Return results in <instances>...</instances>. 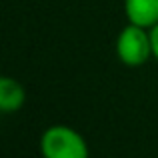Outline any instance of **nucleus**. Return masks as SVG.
<instances>
[{
	"label": "nucleus",
	"instance_id": "nucleus-1",
	"mask_svg": "<svg viewBox=\"0 0 158 158\" xmlns=\"http://www.w3.org/2000/svg\"><path fill=\"white\" fill-rule=\"evenodd\" d=\"M38 150L42 158H90L86 138L68 124H52L40 134Z\"/></svg>",
	"mask_w": 158,
	"mask_h": 158
},
{
	"label": "nucleus",
	"instance_id": "nucleus-5",
	"mask_svg": "<svg viewBox=\"0 0 158 158\" xmlns=\"http://www.w3.org/2000/svg\"><path fill=\"white\" fill-rule=\"evenodd\" d=\"M150 36H152V50H154V60H158V24L150 28Z\"/></svg>",
	"mask_w": 158,
	"mask_h": 158
},
{
	"label": "nucleus",
	"instance_id": "nucleus-2",
	"mask_svg": "<svg viewBox=\"0 0 158 158\" xmlns=\"http://www.w3.org/2000/svg\"><path fill=\"white\" fill-rule=\"evenodd\" d=\"M114 52L120 64L128 66V68L144 66L150 58H154L150 30L138 26V24L126 22V26H122V30L116 36Z\"/></svg>",
	"mask_w": 158,
	"mask_h": 158
},
{
	"label": "nucleus",
	"instance_id": "nucleus-4",
	"mask_svg": "<svg viewBox=\"0 0 158 158\" xmlns=\"http://www.w3.org/2000/svg\"><path fill=\"white\" fill-rule=\"evenodd\" d=\"M26 102V90L16 78L2 76L0 78V112L2 114H16L22 110Z\"/></svg>",
	"mask_w": 158,
	"mask_h": 158
},
{
	"label": "nucleus",
	"instance_id": "nucleus-3",
	"mask_svg": "<svg viewBox=\"0 0 158 158\" xmlns=\"http://www.w3.org/2000/svg\"><path fill=\"white\" fill-rule=\"evenodd\" d=\"M126 22L150 30L158 24V0H122Z\"/></svg>",
	"mask_w": 158,
	"mask_h": 158
}]
</instances>
